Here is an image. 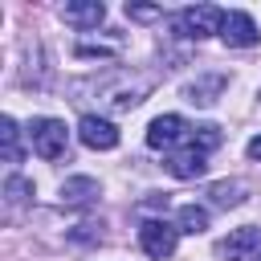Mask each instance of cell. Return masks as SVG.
Returning a JSON list of instances; mask_svg holds the SVG:
<instances>
[{
    "instance_id": "6da1fadb",
    "label": "cell",
    "mask_w": 261,
    "mask_h": 261,
    "mask_svg": "<svg viewBox=\"0 0 261 261\" xmlns=\"http://www.w3.org/2000/svg\"><path fill=\"white\" fill-rule=\"evenodd\" d=\"M90 86L102 94V102L110 110H130V106L143 102V94H147L151 82L147 77H135V73H106V77H94Z\"/></svg>"
},
{
    "instance_id": "7a4b0ae2",
    "label": "cell",
    "mask_w": 261,
    "mask_h": 261,
    "mask_svg": "<svg viewBox=\"0 0 261 261\" xmlns=\"http://www.w3.org/2000/svg\"><path fill=\"white\" fill-rule=\"evenodd\" d=\"M192 122L188 118H179V114H159L151 126H147V147L151 151H179V147H188L192 143Z\"/></svg>"
},
{
    "instance_id": "3957f363",
    "label": "cell",
    "mask_w": 261,
    "mask_h": 261,
    "mask_svg": "<svg viewBox=\"0 0 261 261\" xmlns=\"http://www.w3.org/2000/svg\"><path fill=\"white\" fill-rule=\"evenodd\" d=\"M220 24H224V12H220V8H212V4L184 8V12L171 20V29H175L179 37H188V41H204V37L220 33Z\"/></svg>"
},
{
    "instance_id": "277c9868",
    "label": "cell",
    "mask_w": 261,
    "mask_h": 261,
    "mask_svg": "<svg viewBox=\"0 0 261 261\" xmlns=\"http://www.w3.org/2000/svg\"><path fill=\"white\" fill-rule=\"evenodd\" d=\"M29 143H33V151H37L41 159H61L65 147H69V130H65V122H57V118H33Z\"/></svg>"
},
{
    "instance_id": "5b68a950",
    "label": "cell",
    "mask_w": 261,
    "mask_h": 261,
    "mask_svg": "<svg viewBox=\"0 0 261 261\" xmlns=\"http://www.w3.org/2000/svg\"><path fill=\"white\" fill-rule=\"evenodd\" d=\"M175 241H179V228L167 224V220H143V224H139V245H143V253L155 257V261L171 257V253H175Z\"/></svg>"
},
{
    "instance_id": "8992f818",
    "label": "cell",
    "mask_w": 261,
    "mask_h": 261,
    "mask_svg": "<svg viewBox=\"0 0 261 261\" xmlns=\"http://www.w3.org/2000/svg\"><path fill=\"white\" fill-rule=\"evenodd\" d=\"M77 139H82L90 151H114V147H118V126L106 122V118H98V114H82Z\"/></svg>"
},
{
    "instance_id": "52a82bcc",
    "label": "cell",
    "mask_w": 261,
    "mask_h": 261,
    "mask_svg": "<svg viewBox=\"0 0 261 261\" xmlns=\"http://www.w3.org/2000/svg\"><path fill=\"white\" fill-rule=\"evenodd\" d=\"M220 253L228 261H261V228L257 224H245V228L228 232V241L220 245Z\"/></svg>"
},
{
    "instance_id": "ba28073f",
    "label": "cell",
    "mask_w": 261,
    "mask_h": 261,
    "mask_svg": "<svg viewBox=\"0 0 261 261\" xmlns=\"http://www.w3.org/2000/svg\"><path fill=\"white\" fill-rule=\"evenodd\" d=\"M220 41H224V45H232V49H249V45H257V41H261V33H257V24H253V16H249V12H224Z\"/></svg>"
},
{
    "instance_id": "9c48e42d",
    "label": "cell",
    "mask_w": 261,
    "mask_h": 261,
    "mask_svg": "<svg viewBox=\"0 0 261 261\" xmlns=\"http://www.w3.org/2000/svg\"><path fill=\"white\" fill-rule=\"evenodd\" d=\"M167 171L175 175V179H196V175H204L208 171V155L200 151V147H179V151H171L167 155Z\"/></svg>"
},
{
    "instance_id": "30bf717a",
    "label": "cell",
    "mask_w": 261,
    "mask_h": 261,
    "mask_svg": "<svg viewBox=\"0 0 261 261\" xmlns=\"http://www.w3.org/2000/svg\"><path fill=\"white\" fill-rule=\"evenodd\" d=\"M61 20L73 24V29H98L106 20V4L102 0H73L61 8Z\"/></svg>"
},
{
    "instance_id": "8fae6325",
    "label": "cell",
    "mask_w": 261,
    "mask_h": 261,
    "mask_svg": "<svg viewBox=\"0 0 261 261\" xmlns=\"http://www.w3.org/2000/svg\"><path fill=\"white\" fill-rule=\"evenodd\" d=\"M228 86V77L224 73H204V77H196V82H188L184 86V98L192 102V106H212L216 98H220V90Z\"/></svg>"
},
{
    "instance_id": "7c38bea8",
    "label": "cell",
    "mask_w": 261,
    "mask_h": 261,
    "mask_svg": "<svg viewBox=\"0 0 261 261\" xmlns=\"http://www.w3.org/2000/svg\"><path fill=\"white\" fill-rule=\"evenodd\" d=\"M94 200H98V179H90V175H73V179L61 184V204L82 208V204H94Z\"/></svg>"
},
{
    "instance_id": "4fadbf2b",
    "label": "cell",
    "mask_w": 261,
    "mask_h": 261,
    "mask_svg": "<svg viewBox=\"0 0 261 261\" xmlns=\"http://www.w3.org/2000/svg\"><path fill=\"white\" fill-rule=\"evenodd\" d=\"M245 184L241 179H220V184H212L208 188V196H212V204H220V208H237V204H245Z\"/></svg>"
},
{
    "instance_id": "5bb4252c",
    "label": "cell",
    "mask_w": 261,
    "mask_h": 261,
    "mask_svg": "<svg viewBox=\"0 0 261 261\" xmlns=\"http://www.w3.org/2000/svg\"><path fill=\"white\" fill-rule=\"evenodd\" d=\"M175 228L179 232H204L208 228V208H200V204H179V212H175Z\"/></svg>"
},
{
    "instance_id": "9a60e30c",
    "label": "cell",
    "mask_w": 261,
    "mask_h": 261,
    "mask_svg": "<svg viewBox=\"0 0 261 261\" xmlns=\"http://www.w3.org/2000/svg\"><path fill=\"white\" fill-rule=\"evenodd\" d=\"M73 53L77 57H114V53H122V37H114V41H94V37H82L77 45H73Z\"/></svg>"
},
{
    "instance_id": "2e32d148",
    "label": "cell",
    "mask_w": 261,
    "mask_h": 261,
    "mask_svg": "<svg viewBox=\"0 0 261 261\" xmlns=\"http://www.w3.org/2000/svg\"><path fill=\"white\" fill-rule=\"evenodd\" d=\"M0 139H4V163H20L24 151H20V130L12 118H0Z\"/></svg>"
},
{
    "instance_id": "e0dca14e",
    "label": "cell",
    "mask_w": 261,
    "mask_h": 261,
    "mask_svg": "<svg viewBox=\"0 0 261 261\" xmlns=\"http://www.w3.org/2000/svg\"><path fill=\"white\" fill-rule=\"evenodd\" d=\"M4 196H8L12 204H24V200L33 196V184H29V179H20V175H8V184H4Z\"/></svg>"
},
{
    "instance_id": "ac0fdd59",
    "label": "cell",
    "mask_w": 261,
    "mask_h": 261,
    "mask_svg": "<svg viewBox=\"0 0 261 261\" xmlns=\"http://www.w3.org/2000/svg\"><path fill=\"white\" fill-rule=\"evenodd\" d=\"M126 16H130V20H155V16H163V8H151V4H126Z\"/></svg>"
},
{
    "instance_id": "d6986e66",
    "label": "cell",
    "mask_w": 261,
    "mask_h": 261,
    "mask_svg": "<svg viewBox=\"0 0 261 261\" xmlns=\"http://www.w3.org/2000/svg\"><path fill=\"white\" fill-rule=\"evenodd\" d=\"M245 151H249V159H261V135H257V139H249V147H245Z\"/></svg>"
}]
</instances>
